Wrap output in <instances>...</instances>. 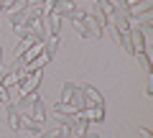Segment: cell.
Instances as JSON below:
<instances>
[{
	"label": "cell",
	"instance_id": "cell-19",
	"mask_svg": "<svg viewBox=\"0 0 153 138\" xmlns=\"http://www.w3.org/2000/svg\"><path fill=\"white\" fill-rule=\"evenodd\" d=\"M97 8H100V10H102L105 16L110 18V13L115 10V3H112V0H97Z\"/></svg>",
	"mask_w": 153,
	"mask_h": 138
},
{
	"label": "cell",
	"instance_id": "cell-22",
	"mask_svg": "<svg viewBox=\"0 0 153 138\" xmlns=\"http://www.w3.org/2000/svg\"><path fill=\"white\" fill-rule=\"evenodd\" d=\"M56 133H59V125H51L49 131H46V128H44V131L38 133L36 138H56Z\"/></svg>",
	"mask_w": 153,
	"mask_h": 138
},
{
	"label": "cell",
	"instance_id": "cell-7",
	"mask_svg": "<svg viewBox=\"0 0 153 138\" xmlns=\"http://www.w3.org/2000/svg\"><path fill=\"white\" fill-rule=\"evenodd\" d=\"M44 26H46V33H49V36H59V28H61V16H59L56 10L44 13Z\"/></svg>",
	"mask_w": 153,
	"mask_h": 138
},
{
	"label": "cell",
	"instance_id": "cell-11",
	"mask_svg": "<svg viewBox=\"0 0 153 138\" xmlns=\"http://www.w3.org/2000/svg\"><path fill=\"white\" fill-rule=\"evenodd\" d=\"M130 39H133V46H135V54L138 51H146V33H143V28L138 26H130Z\"/></svg>",
	"mask_w": 153,
	"mask_h": 138
},
{
	"label": "cell",
	"instance_id": "cell-18",
	"mask_svg": "<svg viewBox=\"0 0 153 138\" xmlns=\"http://www.w3.org/2000/svg\"><path fill=\"white\" fill-rule=\"evenodd\" d=\"M51 110H54V113H74V115L79 113V110H76L74 105H69V102H56V105L51 107Z\"/></svg>",
	"mask_w": 153,
	"mask_h": 138
},
{
	"label": "cell",
	"instance_id": "cell-28",
	"mask_svg": "<svg viewBox=\"0 0 153 138\" xmlns=\"http://www.w3.org/2000/svg\"><path fill=\"white\" fill-rule=\"evenodd\" d=\"M0 72H3V46H0Z\"/></svg>",
	"mask_w": 153,
	"mask_h": 138
},
{
	"label": "cell",
	"instance_id": "cell-8",
	"mask_svg": "<svg viewBox=\"0 0 153 138\" xmlns=\"http://www.w3.org/2000/svg\"><path fill=\"white\" fill-rule=\"evenodd\" d=\"M28 118L36 123H46V118H49V113H46V105H44V100L36 97L33 100V105H31V113H28Z\"/></svg>",
	"mask_w": 153,
	"mask_h": 138
},
{
	"label": "cell",
	"instance_id": "cell-24",
	"mask_svg": "<svg viewBox=\"0 0 153 138\" xmlns=\"http://www.w3.org/2000/svg\"><path fill=\"white\" fill-rule=\"evenodd\" d=\"M56 5H59V0H44V3H41V10L51 13V10H56Z\"/></svg>",
	"mask_w": 153,
	"mask_h": 138
},
{
	"label": "cell",
	"instance_id": "cell-27",
	"mask_svg": "<svg viewBox=\"0 0 153 138\" xmlns=\"http://www.w3.org/2000/svg\"><path fill=\"white\" fill-rule=\"evenodd\" d=\"M138 131H140V138H151V131L148 128H138Z\"/></svg>",
	"mask_w": 153,
	"mask_h": 138
},
{
	"label": "cell",
	"instance_id": "cell-10",
	"mask_svg": "<svg viewBox=\"0 0 153 138\" xmlns=\"http://www.w3.org/2000/svg\"><path fill=\"white\" fill-rule=\"evenodd\" d=\"M28 8H31V5H28ZM28 8H10V10H5L8 23H10L13 28H16V26H21V23L26 21V13H28Z\"/></svg>",
	"mask_w": 153,
	"mask_h": 138
},
{
	"label": "cell",
	"instance_id": "cell-2",
	"mask_svg": "<svg viewBox=\"0 0 153 138\" xmlns=\"http://www.w3.org/2000/svg\"><path fill=\"white\" fill-rule=\"evenodd\" d=\"M59 102H69V105H74L76 110H82V107H84V102H82V87L74 84V82H64Z\"/></svg>",
	"mask_w": 153,
	"mask_h": 138
},
{
	"label": "cell",
	"instance_id": "cell-14",
	"mask_svg": "<svg viewBox=\"0 0 153 138\" xmlns=\"http://www.w3.org/2000/svg\"><path fill=\"white\" fill-rule=\"evenodd\" d=\"M51 120L56 123V125H66V128H71L76 123V115L74 113H51Z\"/></svg>",
	"mask_w": 153,
	"mask_h": 138
},
{
	"label": "cell",
	"instance_id": "cell-3",
	"mask_svg": "<svg viewBox=\"0 0 153 138\" xmlns=\"http://www.w3.org/2000/svg\"><path fill=\"white\" fill-rule=\"evenodd\" d=\"M56 13L61 16V21L66 18V21H71V23L79 21V18L84 16L82 8H76V5H74V0H59V5H56Z\"/></svg>",
	"mask_w": 153,
	"mask_h": 138
},
{
	"label": "cell",
	"instance_id": "cell-13",
	"mask_svg": "<svg viewBox=\"0 0 153 138\" xmlns=\"http://www.w3.org/2000/svg\"><path fill=\"white\" fill-rule=\"evenodd\" d=\"M41 46H44V56L51 61L56 56V49H59V36H46V41Z\"/></svg>",
	"mask_w": 153,
	"mask_h": 138
},
{
	"label": "cell",
	"instance_id": "cell-20",
	"mask_svg": "<svg viewBox=\"0 0 153 138\" xmlns=\"http://www.w3.org/2000/svg\"><path fill=\"white\" fill-rule=\"evenodd\" d=\"M105 31L110 33V36H112V41H117V44H120V36H123V31L117 26H112V23H107V26H105Z\"/></svg>",
	"mask_w": 153,
	"mask_h": 138
},
{
	"label": "cell",
	"instance_id": "cell-1",
	"mask_svg": "<svg viewBox=\"0 0 153 138\" xmlns=\"http://www.w3.org/2000/svg\"><path fill=\"white\" fill-rule=\"evenodd\" d=\"M71 28L76 31V36H79V39H102V36H105V31H102V28H100L89 16H87V13H84L79 21L71 23Z\"/></svg>",
	"mask_w": 153,
	"mask_h": 138
},
{
	"label": "cell",
	"instance_id": "cell-4",
	"mask_svg": "<svg viewBox=\"0 0 153 138\" xmlns=\"http://www.w3.org/2000/svg\"><path fill=\"white\" fill-rule=\"evenodd\" d=\"M82 102H84V107H105V100L100 95V90L92 87V84L82 87Z\"/></svg>",
	"mask_w": 153,
	"mask_h": 138
},
{
	"label": "cell",
	"instance_id": "cell-23",
	"mask_svg": "<svg viewBox=\"0 0 153 138\" xmlns=\"http://www.w3.org/2000/svg\"><path fill=\"white\" fill-rule=\"evenodd\" d=\"M115 8H117V10H123L128 18H130V3H128V0H115Z\"/></svg>",
	"mask_w": 153,
	"mask_h": 138
},
{
	"label": "cell",
	"instance_id": "cell-21",
	"mask_svg": "<svg viewBox=\"0 0 153 138\" xmlns=\"http://www.w3.org/2000/svg\"><path fill=\"white\" fill-rule=\"evenodd\" d=\"M5 92H8V100H10V102H16V100L21 97V87H18V84H10V87H5Z\"/></svg>",
	"mask_w": 153,
	"mask_h": 138
},
{
	"label": "cell",
	"instance_id": "cell-9",
	"mask_svg": "<svg viewBox=\"0 0 153 138\" xmlns=\"http://www.w3.org/2000/svg\"><path fill=\"white\" fill-rule=\"evenodd\" d=\"M110 23H112V26H117L123 33H125V31H130V26H133V23H130V18H128L123 10H117V8H115V10L110 13Z\"/></svg>",
	"mask_w": 153,
	"mask_h": 138
},
{
	"label": "cell",
	"instance_id": "cell-30",
	"mask_svg": "<svg viewBox=\"0 0 153 138\" xmlns=\"http://www.w3.org/2000/svg\"><path fill=\"white\" fill-rule=\"evenodd\" d=\"M89 3H97V0H89Z\"/></svg>",
	"mask_w": 153,
	"mask_h": 138
},
{
	"label": "cell",
	"instance_id": "cell-5",
	"mask_svg": "<svg viewBox=\"0 0 153 138\" xmlns=\"http://www.w3.org/2000/svg\"><path fill=\"white\" fill-rule=\"evenodd\" d=\"M41 79H44V69H36V72H31L26 79H21V82H18L21 95H26V92H36L38 84H41Z\"/></svg>",
	"mask_w": 153,
	"mask_h": 138
},
{
	"label": "cell",
	"instance_id": "cell-25",
	"mask_svg": "<svg viewBox=\"0 0 153 138\" xmlns=\"http://www.w3.org/2000/svg\"><path fill=\"white\" fill-rule=\"evenodd\" d=\"M13 31H16V36H18V39H28V36H31V31H28L26 26H16Z\"/></svg>",
	"mask_w": 153,
	"mask_h": 138
},
{
	"label": "cell",
	"instance_id": "cell-6",
	"mask_svg": "<svg viewBox=\"0 0 153 138\" xmlns=\"http://www.w3.org/2000/svg\"><path fill=\"white\" fill-rule=\"evenodd\" d=\"M76 118H82L87 123H102L105 120V107H82L76 113Z\"/></svg>",
	"mask_w": 153,
	"mask_h": 138
},
{
	"label": "cell",
	"instance_id": "cell-16",
	"mask_svg": "<svg viewBox=\"0 0 153 138\" xmlns=\"http://www.w3.org/2000/svg\"><path fill=\"white\" fill-rule=\"evenodd\" d=\"M138 64H140V69H143V72H148V74H151L153 72V64H151V56H148L146 54V51H138Z\"/></svg>",
	"mask_w": 153,
	"mask_h": 138
},
{
	"label": "cell",
	"instance_id": "cell-15",
	"mask_svg": "<svg viewBox=\"0 0 153 138\" xmlns=\"http://www.w3.org/2000/svg\"><path fill=\"white\" fill-rule=\"evenodd\" d=\"M21 123H23V115L16 110V105L10 102V105H8V125H10V131L16 133L18 128H21Z\"/></svg>",
	"mask_w": 153,
	"mask_h": 138
},
{
	"label": "cell",
	"instance_id": "cell-26",
	"mask_svg": "<svg viewBox=\"0 0 153 138\" xmlns=\"http://www.w3.org/2000/svg\"><path fill=\"white\" fill-rule=\"evenodd\" d=\"M146 95H148V97H153V79H148V84H146Z\"/></svg>",
	"mask_w": 153,
	"mask_h": 138
},
{
	"label": "cell",
	"instance_id": "cell-29",
	"mask_svg": "<svg viewBox=\"0 0 153 138\" xmlns=\"http://www.w3.org/2000/svg\"><path fill=\"white\" fill-rule=\"evenodd\" d=\"M128 3H130V5H138V3H143V0H128Z\"/></svg>",
	"mask_w": 153,
	"mask_h": 138
},
{
	"label": "cell",
	"instance_id": "cell-12",
	"mask_svg": "<svg viewBox=\"0 0 153 138\" xmlns=\"http://www.w3.org/2000/svg\"><path fill=\"white\" fill-rule=\"evenodd\" d=\"M92 131V123H87V120H82V118H76V123L69 128V133H71V138H84L87 133Z\"/></svg>",
	"mask_w": 153,
	"mask_h": 138
},
{
	"label": "cell",
	"instance_id": "cell-17",
	"mask_svg": "<svg viewBox=\"0 0 153 138\" xmlns=\"http://www.w3.org/2000/svg\"><path fill=\"white\" fill-rule=\"evenodd\" d=\"M120 46H123V49H125L130 56H135V46H133V39H130V33H128V31L120 36Z\"/></svg>",
	"mask_w": 153,
	"mask_h": 138
}]
</instances>
